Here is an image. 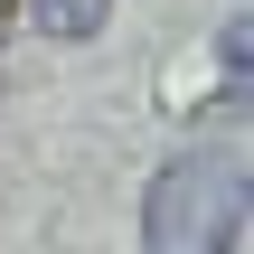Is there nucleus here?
<instances>
[{
  "instance_id": "nucleus-1",
  "label": "nucleus",
  "mask_w": 254,
  "mask_h": 254,
  "mask_svg": "<svg viewBox=\"0 0 254 254\" xmlns=\"http://www.w3.org/2000/svg\"><path fill=\"white\" fill-rule=\"evenodd\" d=\"M236 236H245V170L226 151H179L151 170L141 254H236Z\"/></svg>"
},
{
  "instance_id": "nucleus-2",
  "label": "nucleus",
  "mask_w": 254,
  "mask_h": 254,
  "mask_svg": "<svg viewBox=\"0 0 254 254\" xmlns=\"http://www.w3.org/2000/svg\"><path fill=\"white\" fill-rule=\"evenodd\" d=\"M28 19H38L47 38H94V28L113 19V0H28Z\"/></svg>"
}]
</instances>
